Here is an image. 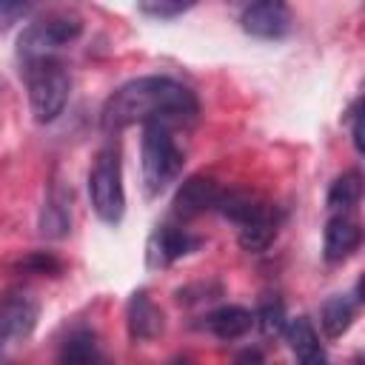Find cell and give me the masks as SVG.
Wrapping results in <instances>:
<instances>
[{
  "label": "cell",
  "instance_id": "1",
  "mask_svg": "<svg viewBox=\"0 0 365 365\" xmlns=\"http://www.w3.org/2000/svg\"><path fill=\"white\" fill-rule=\"evenodd\" d=\"M197 97L188 86L148 74L123 83L103 106L100 123L106 131H120L134 123L148 125V123H163V125H182L197 117Z\"/></svg>",
  "mask_w": 365,
  "mask_h": 365
},
{
  "label": "cell",
  "instance_id": "2",
  "mask_svg": "<svg viewBox=\"0 0 365 365\" xmlns=\"http://www.w3.org/2000/svg\"><path fill=\"white\" fill-rule=\"evenodd\" d=\"M140 160H143V185L148 197L163 194L182 171V148L174 140L171 125L148 123L143 125V143H140Z\"/></svg>",
  "mask_w": 365,
  "mask_h": 365
},
{
  "label": "cell",
  "instance_id": "3",
  "mask_svg": "<svg viewBox=\"0 0 365 365\" xmlns=\"http://www.w3.org/2000/svg\"><path fill=\"white\" fill-rule=\"evenodd\" d=\"M23 77L29 86V106L37 123H54L71 91V77L63 63L57 60H37V63H23Z\"/></svg>",
  "mask_w": 365,
  "mask_h": 365
},
{
  "label": "cell",
  "instance_id": "4",
  "mask_svg": "<svg viewBox=\"0 0 365 365\" xmlns=\"http://www.w3.org/2000/svg\"><path fill=\"white\" fill-rule=\"evenodd\" d=\"M83 34V20L74 11H51L29 23L17 37V57L23 63L54 60V51L74 43Z\"/></svg>",
  "mask_w": 365,
  "mask_h": 365
},
{
  "label": "cell",
  "instance_id": "5",
  "mask_svg": "<svg viewBox=\"0 0 365 365\" xmlns=\"http://www.w3.org/2000/svg\"><path fill=\"white\" fill-rule=\"evenodd\" d=\"M88 197L97 217L108 225H117L125 214V191H123V168L120 154L114 148H103L94 157L88 171Z\"/></svg>",
  "mask_w": 365,
  "mask_h": 365
},
{
  "label": "cell",
  "instance_id": "6",
  "mask_svg": "<svg viewBox=\"0 0 365 365\" xmlns=\"http://www.w3.org/2000/svg\"><path fill=\"white\" fill-rule=\"evenodd\" d=\"M240 26H242L245 34H251L257 40H279L291 31V9L279 0L251 3L242 11Z\"/></svg>",
  "mask_w": 365,
  "mask_h": 365
},
{
  "label": "cell",
  "instance_id": "7",
  "mask_svg": "<svg viewBox=\"0 0 365 365\" xmlns=\"http://www.w3.org/2000/svg\"><path fill=\"white\" fill-rule=\"evenodd\" d=\"M37 317H40V308L29 294L9 291L0 299V339H11V342L29 339L37 325Z\"/></svg>",
  "mask_w": 365,
  "mask_h": 365
},
{
  "label": "cell",
  "instance_id": "8",
  "mask_svg": "<svg viewBox=\"0 0 365 365\" xmlns=\"http://www.w3.org/2000/svg\"><path fill=\"white\" fill-rule=\"evenodd\" d=\"M197 245H200V240L191 237L185 228L171 225V222L157 225V231H154L151 240H148V265H151V268H165V265H171L174 259H180V257H185L188 251H194Z\"/></svg>",
  "mask_w": 365,
  "mask_h": 365
},
{
  "label": "cell",
  "instance_id": "9",
  "mask_svg": "<svg viewBox=\"0 0 365 365\" xmlns=\"http://www.w3.org/2000/svg\"><path fill=\"white\" fill-rule=\"evenodd\" d=\"M37 228H40V237L46 240H63L71 231V191L57 180L48 185Z\"/></svg>",
  "mask_w": 365,
  "mask_h": 365
},
{
  "label": "cell",
  "instance_id": "10",
  "mask_svg": "<svg viewBox=\"0 0 365 365\" xmlns=\"http://www.w3.org/2000/svg\"><path fill=\"white\" fill-rule=\"evenodd\" d=\"M220 194H222V191L214 185V180L191 177V180L182 182V188H180L177 197H174V217L191 220V217H200V214H205V211H214Z\"/></svg>",
  "mask_w": 365,
  "mask_h": 365
},
{
  "label": "cell",
  "instance_id": "11",
  "mask_svg": "<svg viewBox=\"0 0 365 365\" xmlns=\"http://www.w3.org/2000/svg\"><path fill=\"white\" fill-rule=\"evenodd\" d=\"M359 242H362V231L351 217L336 214L328 220L325 225V259L328 262H342L359 248Z\"/></svg>",
  "mask_w": 365,
  "mask_h": 365
},
{
  "label": "cell",
  "instance_id": "12",
  "mask_svg": "<svg viewBox=\"0 0 365 365\" xmlns=\"http://www.w3.org/2000/svg\"><path fill=\"white\" fill-rule=\"evenodd\" d=\"M57 365H114L108 359V354L103 351L100 339L91 334V331H74L63 348H60V359Z\"/></svg>",
  "mask_w": 365,
  "mask_h": 365
},
{
  "label": "cell",
  "instance_id": "13",
  "mask_svg": "<svg viewBox=\"0 0 365 365\" xmlns=\"http://www.w3.org/2000/svg\"><path fill=\"white\" fill-rule=\"evenodd\" d=\"M125 317H128V334L134 339H154L163 331V314H160V308L151 302V297L145 291H137L128 299Z\"/></svg>",
  "mask_w": 365,
  "mask_h": 365
},
{
  "label": "cell",
  "instance_id": "14",
  "mask_svg": "<svg viewBox=\"0 0 365 365\" xmlns=\"http://www.w3.org/2000/svg\"><path fill=\"white\" fill-rule=\"evenodd\" d=\"M254 322H257L254 314L240 305H222L205 317V328L217 339H240L254 328Z\"/></svg>",
  "mask_w": 365,
  "mask_h": 365
},
{
  "label": "cell",
  "instance_id": "15",
  "mask_svg": "<svg viewBox=\"0 0 365 365\" xmlns=\"http://www.w3.org/2000/svg\"><path fill=\"white\" fill-rule=\"evenodd\" d=\"M291 351L297 354V365H325V354L319 348V336L308 317H297L285 325Z\"/></svg>",
  "mask_w": 365,
  "mask_h": 365
},
{
  "label": "cell",
  "instance_id": "16",
  "mask_svg": "<svg viewBox=\"0 0 365 365\" xmlns=\"http://www.w3.org/2000/svg\"><path fill=\"white\" fill-rule=\"evenodd\" d=\"M274 237H277V217H274V211L268 205L257 217H251L248 222H242L240 225V234H237V240H240V245L245 251H265Z\"/></svg>",
  "mask_w": 365,
  "mask_h": 365
},
{
  "label": "cell",
  "instance_id": "17",
  "mask_svg": "<svg viewBox=\"0 0 365 365\" xmlns=\"http://www.w3.org/2000/svg\"><path fill=\"white\" fill-rule=\"evenodd\" d=\"M359 197H362V177H359V171H345V174H339V177L331 182L325 202H328L331 211L348 214V211L359 202Z\"/></svg>",
  "mask_w": 365,
  "mask_h": 365
},
{
  "label": "cell",
  "instance_id": "18",
  "mask_svg": "<svg viewBox=\"0 0 365 365\" xmlns=\"http://www.w3.org/2000/svg\"><path fill=\"white\" fill-rule=\"evenodd\" d=\"M354 314H356L354 299H348V297H331V299L322 305V314H319L322 331H325L328 336H342V334L351 328Z\"/></svg>",
  "mask_w": 365,
  "mask_h": 365
},
{
  "label": "cell",
  "instance_id": "19",
  "mask_svg": "<svg viewBox=\"0 0 365 365\" xmlns=\"http://www.w3.org/2000/svg\"><path fill=\"white\" fill-rule=\"evenodd\" d=\"M254 319H259L265 334H282L285 331V308L279 299H265Z\"/></svg>",
  "mask_w": 365,
  "mask_h": 365
},
{
  "label": "cell",
  "instance_id": "20",
  "mask_svg": "<svg viewBox=\"0 0 365 365\" xmlns=\"http://www.w3.org/2000/svg\"><path fill=\"white\" fill-rule=\"evenodd\" d=\"M145 17L154 20H174L180 14H185L188 9H194V3H171V0H151V3H140L137 6Z\"/></svg>",
  "mask_w": 365,
  "mask_h": 365
},
{
  "label": "cell",
  "instance_id": "21",
  "mask_svg": "<svg viewBox=\"0 0 365 365\" xmlns=\"http://www.w3.org/2000/svg\"><path fill=\"white\" fill-rule=\"evenodd\" d=\"M31 6L20 3V0H0V34L9 31L14 23H20L23 17H29Z\"/></svg>",
  "mask_w": 365,
  "mask_h": 365
},
{
  "label": "cell",
  "instance_id": "22",
  "mask_svg": "<svg viewBox=\"0 0 365 365\" xmlns=\"http://www.w3.org/2000/svg\"><path fill=\"white\" fill-rule=\"evenodd\" d=\"M20 268L37 271V274H54V271H60V262L54 257H48V254H31V257H26L20 262Z\"/></svg>",
  "mask_w": 365,
  "mask_h": 365
},
{
  "label": "cell",
  "instance_id": "23",
  "mask_svg": "<svg viewBox=\"0 0 365 365\" xmlns=\"http://www.w3.org/2000/svg\"><path fill=\"white\" fill-rule=\"evenodd\" d=\"M351 137H354V148L362 154V114H359V103H354V108H351Z\"/></svg>",
  "mask_w": 365,
  "mask_h": 365
},
{
  "label": "cell",
  "instance_id": "24",
  "mask_svg": "<svg viewBox=\"0 0 365 365\" xmlns=\"http://www.w3.org/2000/svg\"><path fill=\"white\" fill-rule=\"evenodd\" d=\"M234 365H265V356H262L259 348H242L234 356Z\"/></svg>",
  "mask_w": 365,
  "mask_h": 365
},
{
  "label": "cell",
  "instance_id": "25",
  "mask_svg": "<svg viewBox=\"0 0 365 365\" xmlns=\"http://www.w3.org/2000/svg\"><path fill=\"white\" fill-rule=\"evenodd\" d=\"M171 365H191V362H185V359H177V362H171Z\"/></svg>",
  "mask_w": 365,
  "mask_h": 365
}]
</instances>
